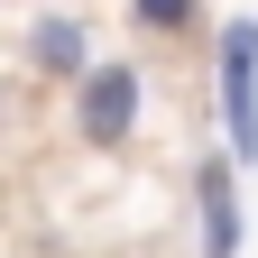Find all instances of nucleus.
I'll return each mask as SVG.
<instances>
[{"label":"nucleus","instance_id":"nucleus-5","mask_svg":"<svg viewBox=\"0 0 258 258\" xmlns=\"http://www.w3.org/2000/svg\"><path fill=\"white\" fill-rule=\"evenodd\" d=\"M129 19H139L148 37H184V28L203 19V0H129Z\"/></svg>","mask_w":258,"mask_h":258},{"label":"nucleus","instance_id":"nucleus-3","mask_svg":"<svg viewBox=\"0 0 258 258\" xmlns=\"http://www.w3.org/2000/svg\"><path fill=\"white\" fill-rule=\"evenodd\" d=\"M249 249V212H240V157L203 148L194 157V258H240Z\"/></svg>","mask_w":258,"mask_h":258},{"label":"nucleus","instance_id":"nucleus-1","mask_svg":"<svg viewBox=\"0 0 258 258\" xmlns=\"http://www.w3.org/2000/svg\"><path fill=\"white\" fill-rule=\"evenodd\" d=\"M139 111H148V74L129 55H102L92 74L74 83V139L92 148V157H111V148H129V129H139Z\"/></svg>","mask_w":258,"mask_h":258},{"label":"nucleus","instance_id":"nucleus-4","mask_svg":"<svg viewBox=\"0 0 258 258\" xmlns=\"http://www.w3.org/2000/svg\"><path fill=\"white\" fill-rule=\"evenodd\" d=\"M19 55H28V74H46V83H64V92L102 64V55H92V19H74V10H37L28 37H19Z\"/></svg>","mask_w":258,"mask_h":258},{"label":"nucleus","instance_id":"nucleus-2","mask_svg":"<svg viewBox=\"0 0 258 258\" xmlns=\"http://www.w3.org/2000/svg\"><path fill=\"white\" fill-rule=\"evenodd\" d=\"M212 102H221V148L240 166H258V19H221Z\"/></svg>","mask_w":258,"mask_h":258},{"label":"nucleus","instance_id":"nucleus-6","mask_svg":"<svg viewBox=\"0 0 258 258\" xmlns=\"http://www.w3.org/2000/svg\"><path fill=\"white\" fill-rule=\"evenodd\" d=\"M0 120H10V92H0Z\"/></svg>","mask_w":258,"mask_h":258}]
</instances>
